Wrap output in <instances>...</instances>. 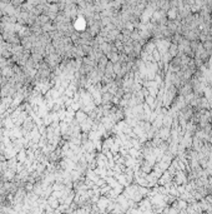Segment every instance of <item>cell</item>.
<instances>
[{"mask_svg": "<svg viewBox=\"0 0 212 214\" xmlns=\"http://www.w3.org/2000/svg\"><path fill=\"white\" fill-rule=\"evenodd\" d=\"M85 28H86V21L84 20V18H80L75 21L74 24V29L76 31H80V33H84L85 31Z\"/></svg>", "mask_w": 212, "mask_h": 214, "instance_id": "obj_1", "label": "cell"}, {"mask_svg": "<svg viewBox=\"0 0 212 214\" xmlns=\"http://www.w3.org/2000/svg\"><path fill=\"white\" fill-rule=\"evenodd\" d=\"M75 120H77L79 123H84L86 120V113L83 110H79L76 114H75Z\"/></svg>", "mask_w": 212, "mask_h": 214, "instance_id": "obj_2", "label": "cell"}, {"mask_svg": "<svg viewBox=\"0 0 212 214\" xmlns=\"http://www.w3.org/2000/svg\"><path fill=\"white\" fill-rule=\"evenodd\" d=\"M114 99V95L111 93H106V94H102V98H101V100H102V103L104 104H107V103H110Z\"/></svg>", "mask_w": 212, "mask_h": 214, "instance_id": "obj_3", "label": "cell"}, {"mask_svg": "<svg viewBox=\"0 0 212 214\" xmlns=\"http://www.w3.org/2000/svg\"><path fill=\"white\" fill-rule=\"evenodd\" d=\"M22 125H24V130H30L31 128L34 127V121H32L30 118H28V119L22 123Z\"/></svg>", "mask_w": 212, "mask_h": 214, "instance_id": "obj_4", "label": "cell"}, {"mask_svg": "<svg viewBox=\"0 0 212 214\" xmlns=\"http://www.w3.org/2000/svg\"><path fill=\"white\" fill-rule=\"evenodd\" d=\"M18 160H20V162H22V160H26V150H20L18 154V158H16Z\"/></svg>", "mask_w": 212, "mask_h": 214, "instance_id": "obj_5", "label": "cell"}, {"mask_svg": "<svg viewBox=\"0 0 212 214\" xmlns=\"http://www.w3.org/2000/svg\"><path fill=\"white\" fill-rule=\"evenodd\" d=\"M4 125H5V127H8V128L13 127V121H11L10 118H8V119H5V120H4Z\"/></svg>", "mask_w": 212, "mask_h": 214, "instance_id": "obj_6", "label": "cell"}, {"mask_svg": "<svg viewBox=\"0 0 212 214\" xmlns=\"http://www.w3.org/2000/svg\"><path fill=\"white\" fill-rule=\"evenodd\" d=\"M146 101H147L150 105H154V98H152V97H147V98H146Z\"/></svg>", "mask_w": 212, "mask_h": 214, "instance_id": "obj_7", "label": "cell"}]
</instances>
